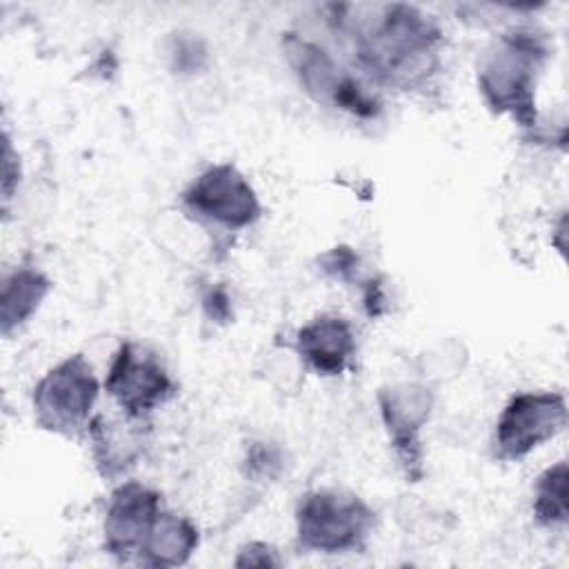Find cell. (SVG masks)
<instances>
[{"instance_id":"obj_1","label":"cell","mask_w":569,"mask_h":569,"mask_svg":"<svg viewBox=\"0 0 569 569\" xmlns=\"http://www.w3.org/2000/svg\"><path fill=\"white\" fill-rule=\"evenodd\" d=\"M331 24L351 42L356 67L371 82L398 89H427L442 67V29L411 4H382L353 16L351 4L329 7Z\"/></svg>"},{"instance_id":"obj_2","label":"cell","mask_w":569,"mask_h":569,"mask_svg":"<svg viewBox=\"0 0 569 569\" xmlns=\"http://www.w3.org/2000/svg\"><path fill=\"white\" fill-rule=\"evenodd\" d=\"M549 58V40L533 27H518L498 36L478 69V87L496 113L511 116L520 127L533 129L536 82Z\"/></svg>"},{"instance_id":"obj_3","label":"cell","mask_w":569,"mask_h":569,"mask_svg":"<svg viewBox=\"0 0 569 569\" xmlns=\"http://www.w3.org/2000/svg\"><path fill=\"white\" fill-rule=\"evenodd\" d=\"M373 525V509L349 491H311L305 493L296 507V542L305 551H360L365 549Z\"/></svg>"},{"instance_id":"obj_4","label":"cell","mask_w":569,"mask_h":569,"mask_svg":"<svg viewBox=\"0 0 569 569\" xmlns=\"http://www.w3.org/2000/svg\"><path fill=\"white\" fill-rule=\"evenodd\" d=\"M100 385L84 353H73L51 367L33 387L36 425L49 433L76 436L89 427Z\"/></svg>"},{"instance_id":"obj_5","label":"cell","mask_w":569,"mask_h":569,"mask_svg":"<svg viewBox=\"0 0 569 569\" xmlns=\"http://www.w3.org/2000/svg\"><path fill=\"white\" fill-rule=\"evenodd\" d=\"M282 49L300 84L318 102L331 104L358 118H376L380 100L316 42L300 33H284Z\"/></svg>"},{"instance_id":"obj_6","label":"cell","mask_w":569,"mask_h":569,"mask_svg":"<svg viewBox=\"0 0 569 569\" xmlns=\"http://www.w3.org/2000/svg\"><path fill=\"white\" fill-rule=\"evenodd\" d=\"M180 202L187 216L227 231L251 227L262 216L258 193L231 162L207 167L187 184Z\"/></svg>"},{"instance_id":"obj_7","label":"cell","mask_w":569,"mask_h":569,"mask_svg":"<svg viewBox=\"0 0 569 569\" xmlns=\"http://www.w3.org/2000/svg\"><path fill=\"white\" fill-rule=\"evenodd\" d=\"M567 425V400L556 391H522L509 398L493 433L498 460L513 462L558 436Z\"/></svg>"},{"instance_id":"obj_8","label":"cell","mask_w":569,"mask_h":569,"mask_svg":"<svg viewBox=\"0 0 569 569\" xmlns=\"http://www.w3.org/2000/svg\"><path fill=\"white\" fill-rule=\"evenodd\" d=\"M104 389L129 420H142L173 396V380L153 349L127 340L113 353Z\"/></svg>"},{"instance_id":"obj_9","label":"cell","mask_w":569,"mask_h":569,"mask_svg":"<svg viewBox=\"0 0 569 569\" xmlns=\"http://www.w3.org/2000/svg\"><path fill=\"white\" fill-rule=\"evenodd\" d=\"M378 407L385 431L407 480L418 482L425 473V449L420 431L433 409L431 389L418 382L389 385L378 391Z\"/></svg>"},{"instance_id":"obj_10","label":"cell","mask_w":569,"mask_h":569,"mask_svg":"<svg viewBox=\"0 0 569 569\" xmlns=\"http://www.w3.org/2000/svg\"><path fill=\"white\" fill-rule=\"evenodd\" d=\"M160 511L162 507L158 491L138 480L118 485L109 496L104 513V549L109 556H113L120 565L136 560Z\"/></svg>"},{"instance_id":"obj_11","label":"cell","mask_w":569,"mask_h":569,"mask_svg":"<svg viewBox=\"0 0 569 569\" xmlns=\"http://www.w3.org/2000/svg\"><path fill=\"white\" fill-rule=\"evenodd\" d=\"M293 349L318 376H340L356 356V333L347 318L322 313L298 329Z\"/></svg>"},{"instance_id":"obj_12","label":"cell","mask_w":569,"mask_h":569,"mask_svg":"<svg viewBox=\"0 0 569 569\" xmlns=\"http://www.w3.org/2000/svg\"><path fill=\"white\" fill-rule=\"evenodd\" d=\"M198 542L200 536L191 520L171 511H160L140 547L136 562L142 567H178L191 558Z\"/></svg>"},{"instance_id":"obj_13","label":"cell","mask_w":569,"mask_h":569,"mask_svg":"<svg viewBox=\"0 0 569 569\" xmlns=\"http://www.w3.org/2000/svg\"><path fill=\"white\" fill-rule=\"evenodd\" d=\"M51 289V280L36 267H16L2 280L0 291V331L11 336L13 329L24 325L42 305Z\"/></svg>"},{"instance_id":"obj_14","label":"cell","mask_w":569,"mask_h":569,"mask_svg":"<svg viewBox=\"0 0 569 569\" xmlns=\"http://www.w3.org/2000/svg\"><path fill=\"white\" fill-rule=\"evenodd\" d=\"M89 433L96 467L109 480L122 476L129 467H133L142 451L140 433L133 427L109 422L104 416L91 418Z\"/></svg>"},{"instance_id":"obj_15","label":"cell","mask_w":569,"mask_h":569,"mask_svg":"<svg viewBox=\"0 0 569 569\" xmlns=\"http://www.w3.org/2000/svg\"><path fill=\"white\" fill-rule=\"evenodd\" d=\"M533 516L542 527H565L569 518L567 507V462L560 460L547 467L536 480Z\"/></svg>"},{"instance_id":"obj_16","label":"cell","mask_w":569,"mask_h":569,"mask_svg":"<svg viewBox=\"0 0 569 569\" xmlns=\"http://www.w3.org/2000/svg\"><path fill=\"white\" fill-rule=\"evenodd\" d=\"M320 262V269L333 278V280H340V282H362L358 278V271H360V258L358 253L347 247V244H338L333 249H329L327 253H322L318 258Z\"/></svg>"},{"instance_id":"obj_17","label":"cell","mask_w":569,"mask_h":569,"mask_svg":"<svg viewBox=\"0 0 569 569\" xmlns=\"http://www.w3.org/2000/svg\"><path fill=\"white\" fill-rule=\"evenodd\" d=\"M204 60H207V49H204L202 40H198L193 36H184V33L173 38L171 64L176 71L193 73L198 69H202Z\"/></svg>"},{"instance_id":"obj_18","label":"cell","mask_w":569,"mask_h":569,"mask_svg":"<svg viewBox=\"0 0 569 569\" xmlns=\"http://www.w3.org/2000/svg\"><path fill=\"white\" fill-rule=\"evenodd\" d=\"M247 476L253 478H273L282 469V456L278 447L267 445V442H253L251 449L247 451Z\"/></svg>"},{"instance_id":"obj_19","label":"cell","mask_w":569,"mask_h":569,"mask_svg":"<svg viewBox=\"0 0 569 569\" xmlns=\"http://www.w3.org/2000/svg\"><path fill=\"white\" fill-rule=\"evenodd\" d=\"M236 567H278L280 558L276 549L267 542H249L238 551V558L233 560Z\"/></svg>"},{"instance_id":"obj_20","label":"cell","mask_w":569,"mask_h":569,"mask_svg":"<svg viewBox=\"0 0 569 569\" xmlns=\"http://www.w3.org/2000/svg\"><path fill=\"white\" fill-rule=\"evenodd\" d=\"M202 309L204 316L213 322H229L231 318V298L227 293L224 287H211L204 296H202Z\"/></svg>"},{"instance_id":"obj_21","label":"cell","mask_w":569,"mask_h":569,"mask_svg":"<svg viewBox=\"0 0 569 569\" xmlns=\"http://www.w3.org/2000/svg\"><path fill=\"white\" fill-rule=\"evenodd\" d=\"M362 287V305H365V311L369 318H378L387 311V305H385V289L380 284V280L376 278H367L360 282Z\"/></svg>"},{"instance_id":"obj_22","label":"cell","mask_w":569,"mask_h":569,"mask_svg":"<svg viewBox=\"0 0 569 569\" xmlns=\"http://www.w3.org/2000/svg\"><path fill=\"white\" fill-rule=\"evenodd\" d=\"M13 164H18V160H13L11 140H9V136H4V182H2V193H4V200H9V198H11V191H13V182L18 180V171H13Z\"/></svg>"}]
</instances>
